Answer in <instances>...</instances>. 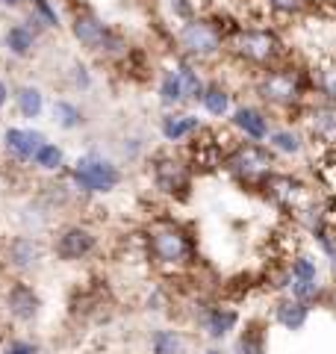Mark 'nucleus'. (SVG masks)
I'll return each mask as SVG.
<instances>
[{"mask_svg": "<svg viewBox=\"0 0 336 354\" xmlns=\"http://www.w3.org/2000/svg\"><path fill=\"white\" fill-rule=\"evenodd\" d=\"M312 86V74L310 71H301V68H292V65H274V68H265L256 80L254 92L260 97L263 104L268 106H277V109H292V106H301V101L307 97Z\"/></svg>", "mask_w": 336, "mask_h": 354, "instance_id": "1", "label": "nucleus"}, {"mask_svg": "<svg viewBox=\"0 0 336 354\" xmlns=\"http://www.w3.org/2000/svg\"><path fill=\"white\" fill-rule=\"evenodd\" d=\"M227 50L245 65L254 68H274L286 59V44L280 39V32L272 27H239L227 39Z\"/></svg>", "mask_w": 336, "mask_h": 354, "instance_id": "2", "label": "nucleus"}, {"mask_svg": "<svg viewBox=\"0 0 336 354\" xmlns=\"http://www.w3.org/2000/svg\"><path fill=\"white\" fill-rule=\"evenodd\" d=\"M174 44L180 50V57L192 62H209L227 50V32L216 18L192 15L180 21V27L174 32Z\"/></svg>", "mask_w": 336, "mask_h": 354, "instance_id": "3", "label": "nucleus"}, {"mask_svg": "<svg viewBox=\"0 0 336 354\" xmlns=\"http://www.w3.org/2000/svg\"><path fill=\"white\" fill-rule=\"evenodd\" d=\"M121 180H124L121 165L115 160L104 157L100 151H86L83 157H77L74 165L68 169V183L74 186V192L83 195V198L115 192L121 186Z\"/></svg>", "mask_w": 336, "mask_h": 354, "instance_id": "4", "label": "nucleus"}, {"mask_svg": "<svg viewBox=\"0 0 336 354\" xmlns=\"http://www.w3.org/2000/svg\"><path fill=\"white\" fill-rule=\"evenodd\" d=\"M148 257L162 269H183L195 260V239L177 221H156L144 236Z\"/></svg>", "mask_w": 336, "mask_h": 354, "instance_id": "5", "label": "nucleus"}, {"mask_svg": "<svg viewBox=\"0 0 336 354\" xmlns=\"http://www.w3.org/2000/svg\"><path fill=\"white\" fill-rule=\"evenodd\" d=\"M277 153L265 145V142H248V139H242L236 142L227 153H224V171L233 174L236 180L242 183H254V186H260L268 174L274 171V165H277Z\"/></svg>", "mask_w": 336, "mask_h": 354, "instance_id": "6", "label": "nucleus"}, {"mask_svg": "<svg viewBox=\"0 0 336 354\" xmlns=\"http://www.w3.org/2000/svg\"><path fill=\"white\" fill-rule=\"evenodd\" d=\"M151 180H153V189L165 195V198H174V201H186L189 192H192V162L180 153H171V151H156L151 153Z\"/></svg>", "mask_w": 336, "mask_h": 354, "instance_id": "7", "label": "nucleus"}, {"mask_svg": "<svg viewBox=\"0 0 336 354\" xmlns=\"http://www.w3.org/2000/svg\"><path fill=\"white\" fill-rule=\"evenodd\" d=\"M97 234L88 225H80V221H68V225L56 227L50 236V251L56 260L62 263H80L88 260L97 251Z\"/></svg>", "mask_w": 336, "mask_h": 354, "instance_id": "8", "label": "nucleus"}, {"mask_svg": "<svg viewBox=\"0 0 336 354\" xmlns=\"http://www.w3.org/2000/svg\"><path fill=\"white\" fill-rule=\"evenodd\" d=\"M3 310L15 325H32L41 313V295L30 281L15 278V281H9L3 292Z\"/></svg>", "mask_w": 336, "mask_h": 354, "instance_id": "9", "label": "nucleus"}, {"mask_svg": "<svg viewBox=\"0 0 336 354\" xmlns=\"http://www.w3.org/2000/svg\"><path fill=\"white\" fill-rule=\"evenodd\" d=\"M68 30H71L74 41L80 44L83 50L97 53V57H100V50H104V44H106L109 32H112V24H106V21L100 18L95 9L80 6V9H74V12H71Z\"/></svg>", "mask_w": 336, "mask_h": 354, "instance_id": "10", "label": "nucleus"}, {"mask_svg": "<svg viewBox=\"0 0 336 354\" xmlns=\"http://www.w3.org/2000/svg\"><path fill=\"white\" fill-rule=\"evenodd\" d=\"M3 260L6 266L12 269L18 278H24V274H32L41 266L44 260V245L36 234H15L12 239L3 245Z\"/></svg>", "mask_w": 336, "mask_h": 354, "instance_id": "11", "label": "nucleus"}, {"mask_svg": "<svg viewBox=\"0 0 336 354\" xmlns=\"http://www.w3.org/2000/svg\"><path fill=\"white\" fill-rule=\"evenodd\" d=\"M48 142L41 130L36 127H21V124H12L3 130V136H0V145H3V153L9 157V162L15 165H30L32 157H36V151Z\"/></svg>", "mask_w": 336, "mask_h": 354, "instance_id": "12", "label": "nucleus"}, {"mask_svg": "<svg viewBox=\"0 0 336 354\" xmlns=\"http://www.w3.org/2000/svg\"><path fill=\"white\" fill-rule=\"evenodd\" d=\"M230 124H233V130H236L242 139L265 142L268 133H272V115H268L263 106L239 104V106H233V113H230Z\"/></svg>", "mask_w": 336, "mask_h": 354, "instance_id": "13", "label": "nucleus"}, {"mask_svg": "<svg viewBox=\"0 0 336 354\" xmlns=\"http://www.w3.org/2000/svg\"><path fill=\"white\" fill-rule=\"evenodd\" d=\"M260 186L265 189V195L272 198V201H277L280 207H292V209H298L301 207V198L307 195V186L301 183L298 177L283 174V171H277V169L268 174Z\"/></svg>", "mask_w": 336, "mask_h": 354, "instance_id": "14", "label": "nucleus"}, {"mask_svg": "<svg viewBox=\"0 0 336 354\" xmlns=\"http://www.w3.org/2000/svg\"><path fill=\"white\" fill-rule=\"evenodd\" d=\"M204 130V121L192 113H180V109H165V115L160 118V136L168 145H180V142L198 136Z\"/></svg>", "mask_w": 336, "mask_h": 354, "instance_id": "15", "label": "nucleus"}, {"mask_svg": "<svg viewBox=\"0 0 336 354\" xmlns=\"http://www.w3.org/2000/svg\"><path fill=\"white\" fill-rule=\"evenodd\" d=\"M200 328H204L209 342H221L239 328V313L233 307H224V304L204 307L200 310Z\"/></svg>", "mask_w": 336, "mask_h": 354, "instance_id": "16", "label": "nucleus"}, {"mask_svg": "<svg viewBox=\"0 0 336 354\" xmlns=\"http://www.w3.org/2000/svg\"><path fill=\"white\" fill-rule=\"evenodd\" d=\"M41 36H36L24 21H12L6 30H3V50L9 53L12 59H30L36 57V48H39Z\"/></svg>", "mask_w": 336, "mask_h": 354, "instance_id": "17", "label": "nucleus"}, {"mask_svg": "<svg viewBox=\"0 0 336 354\" xmlns=\"http://www.w3.org/2000/svg\"><path fill=\"white\" fill-rule=\"evenodd\" d=\"M307 130L310 136L328 148H336V104H319L307 109Z\"/></svg>", "mask_w": 336, "mask_h": 354, "instance_id": "18", "label": "nucleus"}, {"mask_svg": "<svg viewBox=\"0 0 336 354\" xmlns=\"http://www.w3.org/2000/svg\"><path fill=\"white\" fill-rule=\"evenodd\" d=\"M50 118H53V124L59 130H65V133L83 130L88 124L86 109L77 101H71V97H56V101L50 104Z\"/></svg>", "mask_w": 336, "mask_h": 354, "instance_id": "19", "label": "nucleus"}, {"mask_svg": "<svg viewBox=\"0 0 336 354\" xmlns=\"http://www.w3.org/2000/svg\"><path fill=\"white\" fill-rule=\"evenodd\" d=\"M12 104H15L18 118L36 121L44 113V92L39 86H32V83H21V86L12 88Z\"/></svg>", "mask_w": 336, "mask_h": 354, "instance_id": "20", "label": "nucleus"}, {"mask_svg": "<svg viewBox=\"0 0 336 354\" xmlns=\"http://www.w3.org/2000/svg\"><path fill=\"white\" fill-rule=\"evenodd\" d=\"M200 106L209 118H227L233 113V92L221 80H207V88L200 95Z\"/></svg>", "mask_w": 336, "mask_h": 354, "instance_id": "21", "label": "nucleus"}, {"mask_svg": "<svg viewBox=\"0 0 336 354\" xmlns=\"http://www.w3.org/2000/svg\"><path fill=\"white\" fill-rule=\"evenodd\" d=\"M274 322L283 330H301L310 322V304L298 301V298L286 295L274 304Z\"/></svg>", "mask_w": 336, "mask_h": 354, "instance_id": "22", "label": "nucleus"}, {"mask_svg": "<svg viewBox=\"0 0 336 354\" xmlns=\"http://www.w3.org/2000/svg\"><path fill=\"white\" fill-rule=\"evenodd\" d=\"M265 145L274 153H280V157H298V153H304L307 139H304V133L295 127H272Z\"/></svg>", "mask_w": 336, "mask_h": 354, "instance_id": "23", "label": "nucleus"}, {"mask_svg": "<svg viewBox=\"0 0 336 354\" xmlns=\"http://www.w3.org/2000/svg\"><path fill=\"white\" fill-rule=\"evenodd\" d=\"M156 97H160L162 109H177V106L186 104L183 83H180V74H177V68H162L160 86H156Z\"/></svg>", "mask_w": 336, "mask_h": 354, "instance_id": "24", "label": "nucleus"}, {"mask_svg": "<svg viewBox=\"0 0 336 354\" xmlns=\"http://www.w3.org/2000/svg\"><path fill=\"white\" fill-rule=\"evenodd\" d=\"M177 74H180V83H183V95H186V104H200V95H204V88H207V80L200 77L198 71V62L192 59H186L180 57L177 59Z\"/></svg>", "mask_w": 336, "mask_h": 354, "instance_id": "25", "label": "nucleus"}, {"mask_svg": "<svg viewBox=\"0 0 336 354\" xmlns=\"http://www.w3.org/2000/svg\"><path fill=\"white\" fill-rule=\"evenodd\" d=\"M30 165H32V169H39V171H44V174H59L65 169V148L48 139L36 151V157H32Z\"/></svg>", "mask_w": 336, "mask_h": 354, "instance_id": "26", "label": "nucleus"}, {"mask_svg": "<svg viewBox=\"0 0 336 354\" xmlns=\"http://www.w3.org/2000/svg\"><path fill=\"white\" fill-rule=\"evenodd\" d=\"M233 354H265V330L260 322H248L245 330L236 337Z\"/></svg>", "mask_w": 336, "mask_h": 354, "instance_id": "27", "label": "nucleus"}, {"mask_svg": "<svg viewBox=\"0 0 336 354\" xmlns=\"http://www.w3.org/2000/svg\"><path fill=\"white\" fill-rule=\"evenodd\" d=\"M186 342L180 330L174 328H156L151 334V354H183Z\"/></svg>", "mask_w": 336, "mask_h": 354, "instance_id": "28", "label": "nucleus"}, {"mask_svg": "<svg viewBox=\"0 0 336 354\" xmlns=\"http://www.w3.org/2000/svg\"><path fill=\"white\" fill-rule=\"evenodd\" d=\"M312 86L328 104H336V59H324L316 71H312Z\"/></svg>", "mask_w": 336, "mask_h": 354, "instance_id": "29", "label": "nucleus"}, {"mask_svg": "<svg viewBox=\"0 0 336 354\" xmlns=\"http://www.w3.org/2000/svg\"><path fill=\"white\" fill-rule=\"evenodd\" d=\"M65 77H68V88H74V92H92V86H95V77H92V68H88L86 62L80 59H74L68 68H65Z\"/></svg>", "mask_w": 336, "mask_h": 354, "instance_id": "30", "label": "nucleus"}, {"mask_svg": "<svg viewBox=\"0 0 336 354\" xmlns=\"http://www.w3.org/2000/svg\"><path fill=\"white\" fill-rule=\"evenodd\" d=\"M289 278L292 281H319V263L310 254H298L289 260Z\"/></svg>", "mask_w": 336, "mask_h": 354, "instance_id": "31", "label": "nucleus"}, {"mask_svg": "<svg viewBox=\"0 0 336 354\" xmlns=\"http://www.w3.org/2000/svg\"><path fill=\"white\" fill-rule=\"evenodd\" d=\"M289 295L312 307L316 301H321V298H324V286L319 281H292V283H289Z\"/></svg>", "mask_w": 336, "mask_h": 354, "instance_id": "32", "label": "nucleus"}, {"mask_svg": "<svg viewBox=\"0 0 336 354\" xmlns=\"http://www.w3.org/2000/svg\"><path fill=\"white\" fill-rule=\"evenodd\" d=\"M27 6L44 21L48 30H62V15H59V9L53 6V0H27Z\"/></svg>", "mask_w": 336, "mask_h": 354, "instance_id": "33", "label": "nucleus"}, {"mask_svg": "<svg viewBox=\"0 0 336 354\" xmlns=\"http://www.w3.org/2000/svg\"><path fill=\"white\" fill-rule=\"evenodd\" d=\"M265 6L272 9L277 18H298L310 6V0H265Z\"/></svg>", "mask_w": 336, "mask_h": 354, "instance_id": "34", "label": "nucleus"}, {"mask_svg": "<svg viewBox=\"0 0 336 354\" xmlns=\"http://www.w3.org/2000/svg\"><path fill=\"white\" fill-rule=\"evenodd\" d=\"M6 351H12V354H41V346L36 339H27V337H12L3 346Z\"/></svg>", "mask_w": 336, "mask_h": 354, "instance_id": "35", "label": "nucleus"}, {"mask_svg": "<svg viewBox=\"0 0 336 354\" xmlns=\"http://www.w3.org/2000/svg\"><path fill=\"white\" fill-rule=\"evenodd\" d=\"M142 153H144V139L142 136H127L124 142H121V157H124L127 162H136Z\"/></svg>", "mask_w": 336, "mask_h": 354, "instance_id": "36", "label": "nucleus"}, {"mask_svg": "<svg viewBox=\"0 0 336 354\" xmlns=\"http://www.w3.org/2000/svg\"><path fill=\"white\" fill-rule=\"evenodd\" d=\"M12 104V86H9L6 77H0V113Z\"/></svg>", "mask_w": 336, "mask_h": 354, "instance_id": "37", "label": "nucleus"}, {"mask_svg": "<svg viewBox=\"0 0 336 354\" xmlns=\"http://www.w3.org/2000/svg\"><path fill=\"white\" fill-rule=\"evenodd\" d=\"M0 6L9 9V12H18V9L27 6V0H0Z\"/></svg>", "mask_w": 336, "mask_h": 354, "instance_id": "38", "label": "nucleus"}, {"mask_svg": "<svg viewBox=\"0 0 336 354\" xmlns=\"http://www.w3.org/2000/svg\"><path fill=\"white\" fill-rule=\"evenodd\" d=\"M328 260H330V272H333V278H336V251L330 254V257H328Z\"/></svg>", "mask_w": 336, "mask_h": 354, "instance_id": "39", "label": "nucleus"}, {"mask_svg": "<svg viewBox=\"0 0 336 354\" xmlns=\"http://www.w3.org/2000/svg\"><path fill=\"white\" fill-rule=\"evenodd\" d=\"M204 354H224L218 346H209V348H204Z\"/></svg>", "mask_w": 336, "mask_h": 354, "instance_id": "40", "label": "nucleus"}, {"mask_svg": "<svg viewBox=\"0 0 336 354\" xmlns=\"http://www.w3.org/2000/svg\"><path fill=\"white\" fill-rule=\"evenodd\" d=\"M171 3H186V6H192V0H171Z\"/></svg>", "mask_w": 336, "mask_h": 354, "instance_id": "41", "label": "nucleus"}, {"mask_svg": "<svg viewBox=\"0 0 336 354\" xmlns=\"http://www.w3.org/2000/svg\"><path fill=\"white\" fill-rule=\"evenodd\" d=\"M0 354H12V351H6V348H0Z\"/></svg>", "mask_w": 336, "mask_h": 354, "instance_id": "42", "label": "nucleus"}, {"mask_svg": "<svg viewBox=\"0 0 336 354\" xmlns=\"http://www.w3.org/2000/svg\"><path fill=\"white\" fill-rule=\"evenodd\" d=\"M333 304H336V290H333Z\"/></svg>", "mask_w": 336, "mask_h": 354, "instance_id": "43", "label": "nucleus"}]
</instances>
